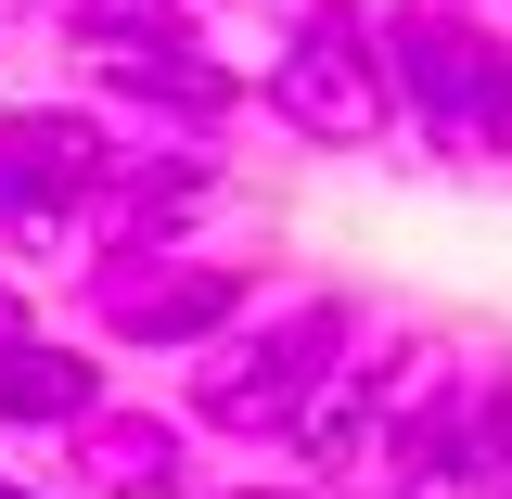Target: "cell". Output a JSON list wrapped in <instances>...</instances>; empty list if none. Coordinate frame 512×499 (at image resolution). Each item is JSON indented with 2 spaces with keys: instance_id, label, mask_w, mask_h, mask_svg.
Returning a JSON list of instances; mask_svg holds the SVG:
<instances>
[{
  "instance_id": "obj_1",
  "label": "cell",
  "mask_w": 512,
  "mask_h": 499,
  "mask_svg": "<svg viewBox=\"0 0 512 499\" xmlns=\"http://www.w3.org/2000/svg\"><path fill=\"white\" fill-rule=\"evenodd\" d=\"M359 333L372 308L346 295V282H282L256 320H231L205 359H180V410L205 448H295V423L320 410V384L359 359Z\"/></svg>"
},
{
  "instance_id": "obj_2",
  "label": "cell",
  "mask_w": 512,
  "mask_h": 499,
  "mask_svg": "<svg viewBox=\"0 0 512 499\" xmlns=\"http://www.w3.org/2000/svg\"><path fill=\"white\" fill-rule=\"evenodd\" d=\"M372 52L397 90V141L423 167L500 180L512 154V13L487 0H372Z\"/></svg>"
},
{
  "instance_id": "obj_3",
  "label": "cell",
  "mask_w": 512,
  "mask_h": 499,
  "mask_svg": "<svg viewBox=\"0 0 512 499\" xmlns=\"http://www.w3.org/2000/svg\"><path fill=\"white\" fill-rule=\"evenodd\" d=\"M256 128H282V141L320 154V167L397 141V90H384V52H372V0H269Z\"/></svg>"
},
{
  "instance_id": "obj_4",
  "label": "cell",
  "mask_w": 512,
  "mask_h": 499,
  "mask_svg": "<svg viewBox=\"0 0 512 499\" xmlns=\"http://www.w3.org/2000/svg\"><path fill=\"white\" fill-rule=\"evenodd\" d=\"M128 154H141V128L116 103H90V90L0 103V269H39V256L77 269L103 192L128 180Z\"/></svg>"
},
{
  "instance_id": "obj_5",
  "label": "cell",
  "mask_w": 512,
  "mask_h": 499,
  "mask_svg": "<svg viewBox=\"0 0 512 499\" xmlns=\"http://www.w3.org/2000/svg\"><path fill=\"white\" fill-rule=\"evenodd\" d=\"M282 295L269 256L231 244H180V256H103V269H64V308L90 320L103 359H205L231 320H256Z\"/></svg>"
},
{
  "instance_id": "obj_6",
  "label": "cell",
  "mask_w": 512,
  "mask_h": 499,
  "mask_svg": "<svg viewBox=\"0 0 512 499\" xmlns=\"http://www.w3.org/2000/svg\"><path fill=\"white\" fill-rule=\"evenodd\" d=\"M512 487V359H461L397 410L372 461V499H500Z\"/></svg>"
},
{
  "instance_id": "obj_7",
  "label": "cell",
  "mask_w": 512,
  "mask_h": 499,
  "mask_svg": "<svg viewBox=\"0 0 512 499\" xmlns=\"http://www.w3.org/2000/svg\"><path fill=\"white\" fill-rule=\"evenodd\" d=\"M448 372V333H423V320H372L359 333V359L320 384V410L295 423V448H282V474H308V487H372V461H384V436H397V410L423 397V384Z\"/></svg>"
},
{
  "instance_id": "obj_8",
  "label": "cell",
  "mask_w": 512,
  "mask_h": 499,
  "mask_svg": "<svg viewBox=\"0 0 512 499\" xmlns=\"http://www.w3.org/2000/svg\"><path fill=\"white\" fill-rule=\"evenodd\" d=\"M52 487L64 499H205V436L167 397H103L52 448Z\"/></svg>"
},
{
  "instance_id": "obj_9",
  "label": "cell",
  "mask_w": 512,
  "mask_h": 499,
  "mask_svg": "<svg viewBox=\"0 0 512 499\" xmlns=\"http://www.w3.org/2000/svg\"><path fill=\"white\" fill-rule=\"evenodd\" d=\"M218 205H231V154L141 141V154H128V180L103 192V218H90L77 269H103V256H180V244H205V218H218Z\"/></svg>"
},
{
  "instance_id": "obj_10",
  "label": "cell",
  "mask_w": 512,
  "mask_h": 499,
  "mask_svg": "<svg viewBox=\"0 0 512 499\" xmlns=\"http://www.w3.org/2000/svg\"><path fill=\"white\" fill-rule=\"evenodd\" d=\"M103 397H116V359L90 333H39L0 359V448H64Z\"/></svg>"
},
{
  "instance_id": "obj_11",
  "label": "cell",
  "mask_w": 512,
  "mask_h": 499,
  "mask_svg": "<svg viewBox=\"0 0 512 499\" xmlns=\"http://www.w3.org/2000/svg\"><path fill=\"white\" fill-rule=\"evenodd\" d=\"M52 39L77 77H116V64H154V52H192V39H218V13L205 0H64Z\"/></svg>"
},
{
  "instance_id": "obj_12",
  "label": "cell",
  "mask_w": 512,
  "mask_h": 499,
  "mask_svg": "<svg viewBox=\"0 0 512 499\" xmlns=\"http://www.w3.org/2000/svg\"><path fill=\"white\" fill-rule=\"evenodd\" d=\"M205 499H333V487H308V474H282V461H256V474H218Z\"/></svg>"
},
{
  "instance_id": "obj_13",
  "label": "cell",
  "mask_w": 512,
  "mask_h": 499,
  "mask_svg": "<svg viewBox=\"0 0 512 499\" xmlns=\"http://www.w3.org/2000/svg\"><path fill=\"white\" fill-rule=\"evenodd\" d=\"M39 333H52V320H39V295H26V269H0V359L39 346Z\"/></svg>"
},
{
  "instance_id": "obj_14",
  "label": "cell",
  "mask_w": 512,
  "mask_h": 499,
  "mask_svg": "<svg viewBox=\"0 0 512 499\" xmlns=\"http://www.w3.org/2000/svg\"><path fill=\"white\" fill-rule=\"evenodd\" d=\"M0 499H64L52 474H13V461H0Z\"/></svg>"
},
{
  "instance_id": "obj_15",
  "label": "cell",
  "mask_w": 512,
  "mask_h": 499,
  "mask_svg": "<svg viewBox=\"0 0 512 499\" xmlns=\"http://www.w3.org/2000/svg\"><path fill=\"white\" fill-rule=\"evenodd\" d=\"M0 13H13V0H0ZM26 13H64V0H26Z\"/></svg>"
},
{
  "instance_id": "obj_16",
  "label": "cell",
  "mask_w": 512,
  "mask_h": 499,
  "mask_svg": "<svg viewBox=\"0 0 512 499\" xmlns=\"http://www.w3.org/2000/svg\"><path fill=\"white\" fill-rule=\"evenodd\" d=\"M205 13H218V0H205Z\"/></svg>"
},
{
  "instance_id": "obj_17",
  "label": "cell",
  "mask_w": 512,
  "mask_h": 499,
  "mask_svg": "<svg viewBox=\"0 0 512 499\" xmlns=\"http://www.w3.org/2000/svg\"><path fill=\"white\" fill-rule=\"evenodd\" d=\"M500 13H512V0H500Z\"/></svg>"
},
{
  "instance_id": "obj_18",
  "label": "cell",
  "mask_w": 512,
  "mask_h": 499,
  "mask_svg": "<svg viewBox=\"0 0 512 499\" xmlns=\"http://www.w3.org/2000/svg\"><path fill=\"white\" fill-rule=\"evenodd\" d=\"M500 499H512V487H500Z\"/></svg>"
}]
</instances>
